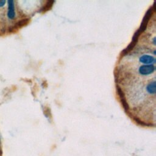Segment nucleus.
Returning a JSON list of instances; mask_svg holds the SVG:
<instances>
[{
  "label": "nucleus",
  "mask_w": 156,
  "mask_h": 156,
  "mask_svg": "<svg viewBox=\"0 0 156 156\" xmlns=\"http://www.w3.org/2000/svg\"><path fill=\"white\" fill-rule=\"evenodd\" d=\"M155 72L154 65H143L138 68V72L141 75L148 76Z\"/></svg>",
  "instance_id": "obj_1"
},
{
  "label": "nucleus",
  "mask_w": 156,
  "mask_h": 156,
  "mask_svg": "<svg viewBox=\"0 0 156 156\" xmlns=\"http://www.w3.org/2000/svg\"><path fill=\"white\" fill-rule=\"evenodd\" d=\"M139 60L145 65H154L155 63V57L148 54H144L142 56L140 57Z\"/></svg>",
  "instance_id": "obj_2"
},
{
  "label": "nucleus",
  "mask_w": 156,
  "mask_h": 156,
  "mask_svg": "<svg viewBox=\"0 0 156 156\" xmlns=\"http://www.w3.org/2000/svg\"><path fill=\"white\" fill-rule=\"evenodd\" d=\"M8 16L10 19L14 18L15 16V8H14V3L12 0L8 1Z\"/></svg>",
  "instance_id": "obj_3"
},
{
  "label": "nucleus",
  "mask_w": 156,
  "mask_h": 156,
  "mask_svg": "<svg viewBox=\"0 0 156 156\" xmlns=\"http://www.w3.org/2000/svg\"><path fill=\"white\" fill-rule=\"evenodd\" d=\"M146 90L149 95H155V81H151L146 86Z\"/></svg>",
  "instance_id": "obj_4"
},
{
  "label": "nucleus",
  "mask_w": 156,
  "mask_h": 156,
  "mask_svg": "<svg viewBox=\"0 0 156 156\" xmlns=\"http://www.w3.org/2000/svg\"><path fill=\"white\" fill-rule=\"evenodd\" d=\"M29 21V19H23L20 21H18L17 23L15 24V25L13 27H15L16 29L17 28H20V27H21L22 26H24L25 24H26Z\"/></svg>",
  "instance_id": "obj_5"
},
{
  "label": "nucleus",
  "mask_w": 156,
  "mask_h": 156,
  "mask_svg": "<svg viewBox=\"0 0 156 156\" xmlns=\"http://www.w3.org/2000/svg\"><path fill=\"white\" fill-rule=\"evenodd\" d=\"M6 3L5 0H0V7L3 6Z\"/></svg>",
  "instance_id": "obj_6"
}]
</instances>
